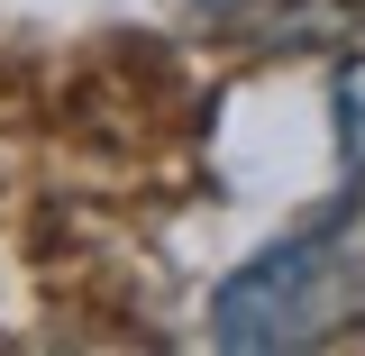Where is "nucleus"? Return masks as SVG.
I'll use <instances>...</instances> for the list:
<instances>
[{"label": "nucleus", "mask_w": 365, "mask_h": 356, "mask_svg": "<svg viewBox=\"0 0 365 356\" xmlns=\"http://www.w3.org/2000/svg\"><path fill=\"white\" fill-rule=\"evenodd\" d=\"M356 302H365V201H338L311 228L256 247L210 293V338L228 356H283L329 338Z\"/></svg>", "instance_id": "nucleus-1"}, {"label": "nucleus", "mask_w": 365, "mask_h": 356, "mask_svg": "<svg viewBox=\"0 0 365 356\" xmlns=\"http://www.w3.org/2000/svg\"><path fill=\"white\" fill-rule=\"evenodd\" d=\"M329 137H338V165L365 183V55H347L329 83Z\"/></svg>", "instance_id": "nucleus-2"}, {"label": "nucleus", "mask_w": 365, "mask_h": 356, "mask_svg": "<svg viewBox=\"0 0 365 356\" xmlns=\"http://www.w3.org/2000/svg\"><path fill=\"white\" fill-rule=\"evenodd\" d=\"M192 9H210V19H228V9H265V0H192Z\"/></svg>", "instance_id": "nucleus-3"}]
</instances>
